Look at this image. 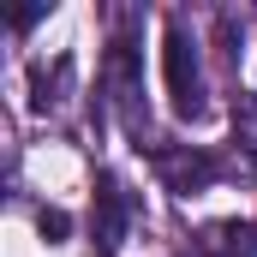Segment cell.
Masks as SVG:
<instances>
[{"mask_svg": "<svg viewBox=\"0 0 257 257\" xmlns=\"http://www.w3.org/2000/svg\"><path fill=\"white\" fill-rule=\"evenodd\" d=\"M162 66H168V102L180 120H203V66H197V42L180 18H168L162 30Z\"/></svg>", "mask_w": 257, "mask_h": 257, "instance_id": "obj_1", "label": "cell"}, {"mask_svg": "<svg viewBox=\"0 0 257 257\" xmlns=\"http://www.w3.org/2000/svg\"><path fill=\"white\" fill-rule=\"evenodd\" d=\"M108 90H114V108H120V126L138 138V150H144V72H138V48H132V36H114L108 42Z\"/></svg>", "mask_w": 257, "mask_h": 257, "instance_id": "obj_2", "label": "cell"}, {"mask_svg": "<svg viewBox=\"0 0 257 257\" xmlns=\"http://www.w3.org/2000/svg\"><path fill=\"white\" fill-rule=\"evenodd\" d=\"M156 174H162L168 192L192 197V192H203V186L221 180V162L209 150H192V144H168V150H156Z\"/></svg>", "mask_w": 257, "mask_h": 257, "instance_id": "obj_3", "label": "cell"}, {"mask_svg": "<svg viewBox=\"0 0 257 257\" xmlns=\"http://www.w3.org/2000/svg\"><path fill=\"white\" fill-rule=\"evenodd\" d=\"M126 227H132V197L120 192L114 174H102V180H96V251L114 257L126 245Z\"/></svg>", "mask_w": 257, "mask_h": 257, "instance_id": "obj_4", "label": "cell"}, {"mask_svg": "<svg viewBox=\"0 0 257 257\" xmlns=\"http://www.w3.org/2000/svg\"><path fill=\"white\" fill-rule=\"evenodd\" d=\"M197 257H257V227L251 221H215L197 233Z\"/></svg>", "mask_w": 257, "mask_h": 257, "instance_id": "obj_5", "label": "cell"}, {"mask_svg": "<svg viewBox=\"0 0 257 257\" xmlns=\"http://www.w3.org/2000/svg\"><path fill=\"white\" fill-rule=\"evenodd\" d=\"M66 84H72V60H54V72L36 66V72H30V108H36V114L60 108V90H66Z\"/></svg>", "mask_w": 257, "mask_h": 257, "instance_id": "obj_6", "label": "cell"}, {"mask_svg": "<svg viewBox=\"0 0 257 257\" xmlns=\"http://www.w3.org/2000/svg\"><path fill=\"white\" fill-rule=\"evenodd\" d=\"M233 144H239L245 168L257 174V96H239L233 102Z\"/></svg>", "mask_w": 257, "mask_h": 257, "instance_id": "obj_7", "label": "cell"}, {"mask_svg": "<svg viewBox=\"0 0 257 257\" xmlns=\"http://www.w3.org/2000/svg\"><path fill=\"white\" fill-rule=\"evenodd\" d=\"M42 233H48V239H60V233H66V215H60V209H42Z\"/></svg>", "mask_w": 257, "mask_h": 257, "instance_id": "obj_8", "label": "cell"}]
</instances>
